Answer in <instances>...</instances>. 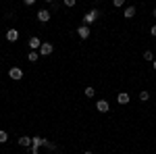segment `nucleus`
I'll return each mask as SVG.
<instances>
[{
    "mask_svg": "<svg viewBox=\"0 0 156 154\" xmlns=\"http://www.w3.org/2000/svg\"><path fill=\"white\" fill-rule=\"evenodd\" d=\"M9 77H11V79H15V81H19V79L23 77V69H21V67H11Z\"/></svg>",
    "mask_w": 156,
    "mask_h": 154,
    "instance_id": "obj_2",
    "label": "nucleus"
},
{
    "mask_svg": "<svg viewBox=\"0 0 156 154\" xmlns=\"http://www.w3.org/2000/svg\"><path fill=\"white\" fill-rule=\"evenodd\" d=\"M112 4H115L117 9H121V6H123V0H112Z\"/></svg>",
    "mask_w": 156,
    "mask_h": 154,
    "instance_id": "obj_20",
    "label": "nucleus"
},
{
    "mask_svg": "<svg viewBox=\"0 0 156 154\" xmlns=\"http://www.w3.org/2000/svg\"><path fill=\"white\" fill-rule=\"evenodd\" d=\"M65 6H67V9H73V6H75V0H65Z\"/></svg>",
    "mask_w": 156,
    "mask_h": 154,
    "instance_id": "obj_19",
    "label": "nucleus"
},
{
    "mask_svg": "<svg viewBox=\"0 0 156 154\" xmlns=\"http://www.w3.org/2000/svg\"><path fill=\"white\" fill-rule=\"evenodd\" d=\"M154 17H156V9H154Z\"/></svg>",
    "mask_w": 156,
    "mask_h": 154,
    "instance_id": "obj_24",
    "label": "nucleus"
},
{
    "mask_svg": "<svg viewBox=\"0 0 156 154\" xmlns=\"http://www.w3.org/2000/svg\"><path fill=\"white\" fill-rule=\"evenodd\" d=\"M135 17V6H127L125 9V19H133Z\"/></svg>",
    "mask_w": 156,
    "mask_h": 154,
    "instance_id": "obj_13",
    "label": "nucleus"
},
{
    "mask_svg": "<svg viewBox=\"0 0 156 154\" xmlns=\"http://www.w3.org/2000/svg\"><path fill=\"white\" fill-rule=\"evenodd\" d=\"M6 140H9V133H6L4 129H0V144H4Z\"/></svg>",
    "mask_w": 156,
    "mask_h": 154,
    "instance_id": "obj_15",
    "label": "nucleus"
},
{
    "mask_svg": "<svg viewBox=\"0 0 156 154\" xmlns=\"http://www.w3.org/2000/svg\"><path fill=\"white\" fill-rule=\"evenodd\" d=\"M52 50H54V46H52L50 42H44V44L40 46V50H37V52H40L42 56H50V54H52Z\"/></svg>",
    "mask_w": 156,
    "mask_h": 154,
    "instance_id": "obj_3",
    "label": "nucleus"
},
{
    "mask_svg": "<svg viewBox=\"0 0 156 154\" xmlns=\"http://www.w3.org/2000/svg\"><path fill=\"white\" fill-rule=\"evenodd\" d=\"M83 154H94V152H92V150H85V152Z\"/></svg>",
    "mask_w": 156,
    "mask_h": 154,
    "instance_id": "obj_22",
    "label": "nucleus"
},
{
    "mask_svg": "<svg viewBox=\"0 0 156 154\" xmlns=\"http://www.w3.org/2000/svg\"><path fill=\"white\" fill-rule=\"evenodd\" d=\"M150 34H152V36L156 38V25H152V27H150Z\"/></svg>",
    "mask_w": 156,
    "mask_h": 154,
    "instance_id": "obj_21",
    "label": "nucleus"
},
{
    "mask_svg": "<svg viewBox=\"0 0 156 154\" xmlns=\"http://www.w3.org/2000/svg\"><path fill=\"white\" fill-rule=\"evenodd\" d=\"M144 59H146V60H154V54H152V50H144Z\"/></svg>",
    "mask_w": 156,
    "mask_h": 154,
    "instance_id": "obj_16",
    "label": "nucleus"
},
{
    "mask_svg": "<svg viewBox=\"0 0 156 154\" xmlns=\"http://www.w3.org/2000/svg\"><path fill=\"white\" fill-rule=\"evenodd\" d=\"M83 94L87 96V98H94V94H96V90H94L92 85H87V88H85V90H83Z\"/></svg>",
    "mask_w": 156,
    "mask_h": 154,
    "instance_id": "obj_14",
    "label": "nucleus"
},
{
    "mask_svg": "<svg viewBox=\"0 0 156 154\" xmlns=\"http://www.w3.org/2000/svg\"><path fill=\"white\" fill-rule=\"evenodd\" d=\"M40 146H44V140H42V138H37V135H34V138H31V148L40 150Z\"/></svg>",
    "mask_w": 156,
    "mask_h": 154,
    "instance_id": "obj_11",
    "label": "nucleus"
},
{
    "mask_svg": "<svg viewBox=\"0 0 156 154\" xmlns=\"http://www.w3.org/2000/svg\"><path fill=\"white\" fill-rule=\"evenodd\" d=\"M37 59H40V52H37V50H31V52L27 54V60H29V63H36Z\"/></svg>",
    "mask_w": 156,
    "mask_h": 154,
    "instance_id": "obj_12",
    "label": "nucleus"
},
{
    "mask_svg": "<svg viewBox=\"0 0 156 154\" xmlns=\"http://www.w3.org/2000/svg\"><path fill=\"white\" fill-rule=\"evenodd\" d=\"M117 102H119V104H129V94H127V92H121V94L117 96Z\"/></svg>",
    "mask_w": 156,
    "mask_h": 154,
    "instance_id": "obj_10",
    "label": "nucleus"
},
{
    "mask_svg": "<svg viewBox=\"0 0 156 154\" xmlns=\"http://www.w3.org/2000/svg\"><path fill=\"white\" fill-rule=\"evenodd\" d=\"M27 44H29V48H31V50H40V46H42V44H40V38H37V36H31Z\"/></svg>",
    "mask_w": 156,
    "mask_h": 154,
    "instance_id": "obj_7",
    "label": "nucleus"
},
{
    "mask_svg": "<svg viewBox=\"0 0 156 154\" xmlns=\"http://www.w3.org/2000/svg\"><path fill=\"white\" fill-rule=\"evenodd\" d=\"M37 21H40V23H48L50 21V13L48 11H37Z\"/></svg>",
    "mask_w": 156,
    "mask_h": 154,
    "instance_id": "obj_5",
    "label": "nucleus"
},
{
    "mask_svg": "<svg viewBox=\"0 0 156 154\" xmlns=\"http://www.w3.org/2000/svg\"><path fill=\"white\" fill-rule=\"evenodd\" d=\"M6 40H9V42H17V40H19V31H17V29H9V31H6Z\"/></svg>",
    "mask_w": 156,
    "mask_h": 154,
    "instance_id": "obj_9",
    "label": "nucleus"
},
{
    "mask_svg": "<svg viewBox=\"0 0 156 154\" xmlns=\"http://www.w3.org/2000/svg\"><path fill=\"white\" fill-rule=\"evenodd\" d=\"M152 67H154V69H156V60H154V65H152Z\"/></svg>",
    "mask_w": 156,
    "mask_h": 154,
    "instance_id": "obj_23",
    "label": "nucleus"
},
{
    "mask_svg": "<svg viewBox=\"0 0 156 154\" xmlns=\"http://www.w3.org/2000/svg\"><path fill=\"white\" fill-rule=\"evenodd\" d=\"M96 19H98V11L94 9V11H90V13H85V15H83V25H87V27H90V25L94 23Z\"/></svg>",
    "mask_w": 156,
    "mask_h": 154,
    "instance_id": "obj_1",
    "label": "nucleus"
},
{
    "mask_svg": "<svg viewBox=\"0 0 156 154\" xmlns=\"http://www.w3.org/2000/svg\"><path fill=\"white\" fill-rule=\"evenodd\" d=\"M77 34H79V38H81V40H87V38H90V27H87V25L77 27Z\"/></svg>",
    "mask_w": 156,
    "mask_h": 154,
    "instance_id": "obj_6",
    "label": "nucleus"
},
{
    "mask_svg": "<svg viewBox=\"0 0 156 154\" xmlns=\"http://www.w3.org/2000/svg\"><path fill=\"white\" fill-rule=\"evenodd\" d=\"M17 142H19V146H23V148H31V138L29 135H21Z\"/></svg>",
    "mask_w": 156,
    "mask_h": 154,
    "instance_id": "obj_8",
    "label": "nucleus"
},
{
    "mask_svg": "<svg viewBox=\"0 0 156 154\" xmlns=\"http://www.w3.org/2000/svg\"><path fill=\"white\" fill-rule=\"evenodd\" d=\"M96 108L100 110V113H108V110H110V104H108V100H98Z\"/></svg>",
    "mask_w": 156,
    "mask_h": 154,
    "instance_id": "obj_4",
    "label": "nucleus"
},
{
    "mask_svg": "<svg viewBox=\"0 0 156 154\" xmlns=\"http://www.w3.org/2000/svg\"><path fill=\"white\" fill-rule=\"evenodd\" d=\"M148 98H150V94H148L146 90H142V92H140V100H142V102H146Z\"/></svg>",
    "mask_w": 156,
    "mask_h": 154,
    "instance_id": "obj_17",
    "label": "nucleus"
},
{
    "mask_svg": "<svg viewBox=\"0 0 156 154\" xmlns=\"http://www.w3.org/2000/svg\"><path fill=\"white\" fill-rule=\"evenodd\" d=\"M44 146H46L48 150H56V146H54V144L50 142V140H44Z\"/></svg>",
    "mask_w": 156,
    "mask_h": 154,
    "instance_id": "obj_18",
    "label": "nucleus"
}]
</instances>
